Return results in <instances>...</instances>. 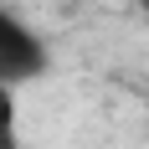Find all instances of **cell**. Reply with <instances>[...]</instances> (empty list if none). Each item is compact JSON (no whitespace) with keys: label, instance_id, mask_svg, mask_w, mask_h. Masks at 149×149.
Segmentation results:
<instances>
[{"label":"cell","instance_id":"6da1fadb","mask_svg":"<svg viewBox=\"0 0 149 149\" xmlns=\"http://www.w3.org/2000/svg\"><path fill=\"white\" fill-rule=\"evenodd\" d=\"M52 72V46L21 10L0 5V82L5 88H31Z\"/></svg>","mask_w":149,"mask_h":149},{"label":"cell","instance_id":"7a4b0ae2","mask_svg":"<svg viewBox=\"0 0 149 149\" xmlns=\"http://www.w3.org/2000/svg\"><path fill=\"white\" fill-rule=\"evenodd\" d=\"M0 149H21V88L0 82Z\"/></svg>","mask_w":149,"mask_h":149},{"label":"cell","instance_id":"3957f363","mask_svg":"<svg viewBox=\"0 0 149 149\" xmlns=\"http://www.w3.org/2000/svg\"><path fill=\"white\" fill-rule=\"evenodd\" d=\"M134 5H139V10H144V15H149V0H134Z\"/></svg>","mask_w":149,"mask_h":149}]
</instances>
